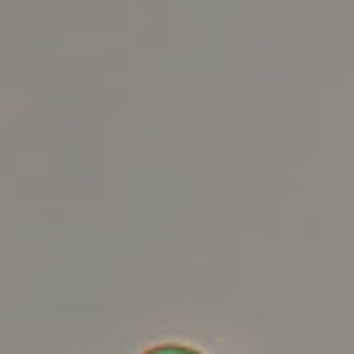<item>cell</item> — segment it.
Listing matches in <instances>:
<instances>
[{"label": "cell", "instance_id": "1", "mask_svg": "<svg viewBox=\"0 0 354 354\" xmlns=\"http://www.w3.org/2000/svg\"><path fill=\"white\" fill-rule=\"evenodd\" d=\"M142 354H202V351L189 348V344H156V348H149V351H142Z\"/></svg>", "mask_w": 354, "mask_h": 354}]
</instances>
